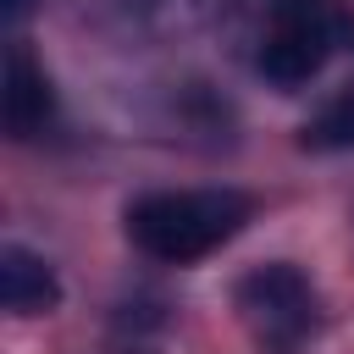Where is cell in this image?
<instances>
[{"instance_id": "obj_1", "label": "cell", "mask_w": 354, "mask_h": 354, "mask_svg": "<svg viewBox=\"0 0 354 354\" xmlns=\"http://www.w3.org/2000/svg\"><path fill=\"white\" fill-rule=\"evenodd\" d=\"M254 216V199L238 188H160L127 205V238L160 266H194L232 243Z\"/></svg>"}, {"instance_id": "obj_2", "label": "cell", "mask_w": 354, "mask_h": 354, "mask_svg": "<svg viewBox=\"0 0 354 354\" xmlns=\"http://www.w3.org/2000/svg\"><path fill=\"white\" fill-rule=\"evenodd\" d=\"M348 44H354L348 0H260V17H254V72L271 88H304Z\"/></svg>"}, {"instance_id": "obj_3", "label": "cell", "mask_w": 354, "mask_h": 354, "mask_svg": "<svg viewBox=\"0 0 354 354\" xmlns=\"http://www.w3.org/2000/svg\"><path fill=\"white\" fill-rule=\"evenodd\" d=\"M232 304H238V321L249 326L260 354H299L315 337V326H321V299H315L310 277L293 260L254 266L238 282Z\"/></svg>"}, {"instance_id": "obj_4", "label": "cell", "mask_w": 354, "mask_h": 354, "mask_svg": "<svg viewBox=\"0 0 354 354\" xmlns=\"http://www.w3.org/2000/svg\"><path fill=\"white\" fill-rule=\"evenodd\" d=\"M0 116H6V133L17 144L39 138L50 122H55V88L44 77V66L33 61V50L22 39H11L6 50V88H0Z\"/></svg>"}, {"instance_id": "obj_5", "label": "cell", "mask_w": 354, "mask_h": 354, "mask_svg": "<svg viewBox=\"0 0 354 354\" xmlns=\"http://www.w3.org/2000/svg\"><path fill=\"white\" fill-rule=\"evenodd\" d=\"M0 299H6L11 315H44V310L61 304V282L44 266V254H33L22 243H6L0 249Z\"/></svg>"}, {"instance_id": "obj_6", "label": "cell", "mask_w": 354, "mask_h": 354, "mask_svg": "<svg viewBox=\"0 0 354 354\" xmlns=\"http://www.w3.org/2000/svg\"><path fill=\"white\" fill-rule=\"evenodd\" d=\"M299 144L315 149V155H343V149H354V77L299 127Z\"/></svg>"}, {"instance_id": "obj_7", "label": "cell", "mask_w": 354, "mask_h": 354, "mask_svg": "<svg viewBox=\"0 0 354 354\" xmlns=\"http://www.w3.org/2000/svg\"><path fill=\"white\" fill-rule=\"evenodd\" d=\"M28 6H33V0H6V17H11V22H22V17H28Z\"/></svg>"}]
</instances>
